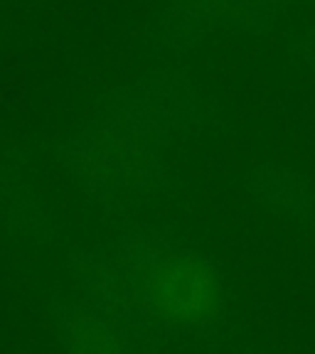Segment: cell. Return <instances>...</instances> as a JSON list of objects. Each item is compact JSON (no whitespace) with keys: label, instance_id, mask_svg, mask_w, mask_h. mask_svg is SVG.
Returning a JSON list of instances; mask_svg holds the SVG:
<instances>
[{"label":"cell","instance_id":"obj_1","mask_svg":"<svg viewBox=\"0 0 315 354\" xmlns=\"http://www.w3.org/2000/svg\"><path fill=\"white\" fill-rule=\"evenodd\" d=\"M96 298L133 325L197 332L219 313V278L202 254L158 232H128L99 259Z\"/></svg>","mask_w":315,"mask_h":354},{"label":"cell","instance_id":"obj_2","mask_svg":"<svg viewBox=\"0 0 315 354\" xmlns=\"http://www.w3.org/2000/svg\"><path fill=\"white\" fill-rule=\"evenodd\" d=\"M192 118V101L177 86L161 84L126 96L74 138V172L101 194L153 187L163 175L161 148Z\"/></svg>","mask_w":315,"mask_h":354},{"label":"cell","instance_id":"obj_3","mask_svg":"<svg viewBox=\"0 0 315 354\" xmlns=\"http://www.w3.org/2000/svg\"><path fill=\"white\" fill-rule=\"evenodd\" d=\"M165 15L177 35L261 32L273 22V6L271 0H170Z\"/></svg>","mask_w":315,"mask_h":354},{"label":"cell","instance_id":"obj_4","mask_svg":"<svg viewBox=\"0 0 315 354\" xmlns=\"http://www.w3.org/2000/svg\"><path fill=\"white\" fill-rule=\"evenodd\" d=\"M121 332H114L96 320L79 317L77 325L69 327V337L74 339V354H136V349L128 347L126 339L118 337Z\"/></svg>","mask_w":315,"mask_h":354}]
</instances>
